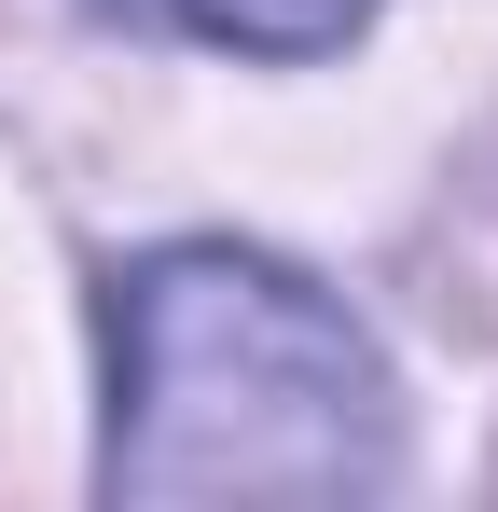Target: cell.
<instances>
[{
  "instance_id": "7a4b0ae2",
  "label": "cell",
  "mask_w": 498,
  "mask_h": 512,
  "mask_svg": "<svg viewBox=\"0 0 498 512\" xmlns=\"http://www.w3.org/2000/svg\"><path fill=\"white\" fill-rule=\"evenodd\" d=\"M194 42H222V56H263V70H305V56H346L360 28H374V0H166Z\"/></svg>"
},
{
  "instance_id": "6da1fadb",
  "label": "cell",
  "mask_w": 498,
  "mask_h": 512,
  "mask_svg": "<svg viewBox=\"0 0 498 512\" xmlns=\"http://www.w3.org/2000/svg\"><path fill=\"white\" fill-rule=\"evenodd\" d=\"M111 416L97 499H388L402 485V374L305 263L249 236H166L97 291Z\"/></svg>"
}]
</instances>
